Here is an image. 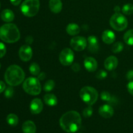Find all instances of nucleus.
<instances>
[{
	"label": "nucleus",
	"mask_w": 133,
	"mask_h": 133,
	"mask_svg": "<svg viewBox=\"0 0 133 133\" xmlns=\"http://www.w3.org/2000/svg\"><path fill=\"white\" fill-rule=\"evenodd\" d=\"M61 128L66 132H77L81 126V116L75 110L68 111L61 116L59 121Z\"/></svg>",
	"instance_id": "obj_1"
},
{
	"label": "nucleus",
	"mask_w": 133,
	"mask_h": 133,
	"mask_svg": "<svg viewBox=\"0 0 133 133\" xmlns=\"http://www.w3.org/2000/svg\"><path fill=\"white\" fill-rule=\"evenodd\" d=\"M24 79V71L18 65H11L5 71V80L11 87L19 85L23 81Z\"/></svg>",
	"instance_id": "obj_2"
},
{
	"label": "nucleus",
	"mask_w": 133,
	"mask_h": 133,
	"mask_svg": "<svg viewBox=\"0 0 133 133\" xmlns=\"http://www.w3.org/2000/svg\"><path fill=\"white\" fill-rule=\"evenodd\" d=\"M20 38V32L15 24L6 23L0 27V39L6 43H14Z\"/></svg>",
	"instance_id": "obj_3"
},
{
	"label": "nucleus",
	"mask_w": 133,
	"mask_h": 133,
	"mask_svg": "<svg viewBox=\"0 0 133 133\" xmlns=\"http://www.w3.org/2000/svg\"><path fill=\"white\" fill-rule=\"evenodd\" d=\"M80 97L83 102L88 105L96 103L98 99V92L92 87H84L81 90Z\"/></svg>",
	"instance_id": "obj_4"
},
{
	"label": "nucleus",
	"mask_w": 133,
	"mask_h": 133,
	"mask_svg": "<svg viewBox=\"0 0 133 133\" xmlns=\"http://www.w3.org/2000/svg\"><path fill=\"white\" fill-rule=\"evenodd\" d=\"M40 9L39 0H25L21 5V11L27 17L35 16Z\"/></svg>",
	"instance_id": "obj_5"
},
{
	"label": "nucleus",
	"mask_w": 133,
	"mask_h": 133,
	"mask_svg": "<svg viewBox=\"0 0 133 133\" xmlns=\"http://www.w3.org/2000/svg\"><path fill=\"white\" fill-rule=\"evenodd\" d=\"M25 92L32 96H37L41 92V84L38 79L35 77H29L23 84Z\"/></svg>",
	"instance_id": "obj_6"
},
{
	"label": "nucleus",
	"mask_w": 133,
	"mask_h": 133,
	"mask_svg": "<svg viewBox=\"0 0 133 133\" xmlns=\"http://www.w3.org/2000/svg\"><path fill=\"white\" fill-rule=\"evenodd\" d=\"M110 24L116 31H122L127 27L128 21L126 17L121 13H115L110 18Z\"/></svg>",
	"instance_id": "obj_7"
},
{
	"label": "nucleus",
	"mask_w": 133,
	"mask_h": 133,
	"mask_svg": "<svg viewBox=\"0 0 133 133\" xmlns=\"http://www.w3.org/2000/svg\"><path fill=\"white\" fill-rule=\"evenodd\" d=\"M74 60V53L70 48H65L61 52L59 55L60 62L64 66H70Z\"/></svg>",
	"instance_id": "obj_8"
},
{
	"label": "nucleus",
	"mask_w": 133,
	"mask_h": 133,
	"mask_svg": "<svg viewBox=\"0 0 133 133\" xmlns=\"http://www.w3.org/2000/svg\"><path fill=\"white\" fill-rule=\"evenodd\" d=\"M87 39L83 36H75L72 38L70 41V45L75 51H83L87 46Z\"/></svg>",
	"instance_id": "obj_9"
},
{
	"label": "nucleus",
	"mask_w": 133,
	"mask_h": 133,
	"mask_svg": "<svg viewBox=\"0 0 133 133\" xmlns=\"http://www.w3.org/2000/svg\"><path fill=\"white\" fill-rule=\"evenodd\" d=\"M32 48L29 45H23L19 48V57L22 61L27 62L32 58Z\"/></svg>",
	"instance_id": "obj_10"
},
{
	"label": "nucleus",
	"mask_w": 133,
	"mask_h": 133,
	"mask_svg": "<svg viewBox=\"0 0 133 133\" xmlns=\"http://www.w3.org/2000/svg\"><path fill=\"white\" fill-rule=\"evenodd\" d=\"M43 103L41 99L35 98L31 101L30 103V110L33 114H38L42 111Z\"/></svg>",
	"instance_id": "obj_11"
},
{
	"label": "nucleus",
	"mask_w": 133,
	"mask_h": 133,
	"mask_svg": "<svg viewBox=\"0 0 133 133\" xmlns=\"http://www.w3.org/2000/svg\"><path fill=\"white\" fill-rule=\"evenodd\" d=\"M99 113L104 118H110L114 115V110L112 107L109 104H105L100 107Z\"/></svg>",
	"instance_id": "obj_12"
},
{
	"label": "nucleus",
	"mask_w": 133,
	"mask_h": 133,
	"mask_svg": "<svg viewBox=\"0 0 133 133\" xmlns=\"http://www.w3.org/2000/svg\"><path fill=\"white\" fill-rule=\"evenodd\" d=\"M84 66L87 71L90 72H93L97 70V62L93 57H87L84 59Z\"/></svg>",
	"instance_id": "obj_13"
},
{
	"label": "nucleus",
	"mask_w": 133,
	"mask_h": 133,
	"mask_svg": "<svg viewBox=\"0 0 133 133\" xmlns=\"http://www.w3.org/2000/svg\"><path fill=\"white\" fill-rule=\"evenodd\" d=\"M118 65V60L114 56H110L105 60L104 62L105 68L109 71H112L115 70Z\"/></svg>",
	"instance_id": "obj_14"
},
{
	"label": "nucleus",
	"mask_w": 133,
	"mask_h": 133,
	"mask_svg": "<svg viewBox=\"0 0 133 133\" xmlns=\"http://www.w3.org/2000/svg\"><path fill=\"white\" fill-rule=\"evenodd\" d=\"M88 42V49L92 53H96L99 49V42L97 37L91 35L87 40Z\"/></svg>",
	"instance_id": "obj_15"
},
{
	"label": "nucleus",
	"mask_w": 133,
	"mask_h": 133,
	"mask_svg": "<svg viewBox=\"0 0 133 133\" xmlns=\"http://www.w3.org/2000/svg\"><path fill=\"white\" fill-rule=\"evenodd\" d=\"M116 39L115 34L111 30H105L102 34V40L107 44H110L114 42Z\"/></svg>",
	"instance_id": "obj_16"
},
{
	"label": "nucleus",
	"mask_w": 133,
	"mask_h": 133,
	"mask_svg": "<svg viewBox=\"0 0 133 133\" xmlns=\"http://www.w3.org/2000/svg\"><path fill=\"white\" fill-rule=\"evenodd\" d=\"M49 6L51 11L57 14L62 10V3L61 0H49Z\"/></svg>",
	"instance_id": "obj_17"
},
{
	"label": "nucleus",
	"mask_w": 133,
	"mask_h": 133,
	"mask_svg": "<svg viewBox=\"0 0 133 133\" xmlns=\"http://www.w3.org/2000/svg\"><path fill=\"white\" fill-rule=\"evenodd\" d=\"M22 131L23 133H36V125L32 121H26L23 123Z\"/></svg>",
	"instance_id": "obj_18"
},
{
	"label": "nucleus",
	"mask_w": 133,
	"mask_h": 133,
	"mask_svg": "<svg viewBox=\"0 0 133 133\" xmlns=\"http://www.w3.org/2000/svg\"><path fill=\"white\" fill-rule=\"evenodd\" d=\"M1 18L5 22H12L14 19V12L10 9H5L1 12Z\"/></svg>",
	"instance_id": "obj_19"
},
{
	"label": "nucleus",
	"mask_w": 133,
	"mask_h": 133,
	"mask_svg": "<svg viewBox=\"0 0 133 133\" xmlns=\"http://www.w3.org/2000/svg\"><path fill=\"white\" fill-rule=\"evenodd\" d=\"M81 29L77 24L74 23H69L66 27V32L71 36H75L80 32Z\"/></svg>",
	"instance_id": "obj_20"
},
{
	"label": "nucleus",
	"mask_w": 133,
	"mask_h": 133,
	"mask_svg": "<svg viewBox=\"0 0 133 133\" xmlns=\"http://www.w3.org/2000/svg\"><path fill=\"white\" fill-rule=\"evenodd\" d=\"M44 102L49 106H55L57 104L58 100L57 97L52 94H47L44 97Z\"/></svg>",
	"instance_id": "obj_21"
},
{
	"label": "nucleus",
	"mask_w": 133,
	"mask_h": 133,
	"mask_svg": "<svg viewBox=\"0 0 133 133\" xmlns=\"http://www.w3.org/2000/svg\"><path fill=\"white\" fill-rule=\"evenodd\" d=\"M101 98L103 101H107V102L111 104L116 103V101L115 97L112 96L111 94L109 92H107V91H103V92H101Z\"/></svg>",
	"instance_id": "obj_22"
},
{
	"label": "nucleus",
	"mask_w": 133,
	"mask_h": 133,
	"mask_svg": "<svg viewBox=\"0 0 133 133\" xmlns=\"http://www.w3.org/2000/svg\"><path fill=\"white\" fill-rule=\"evenodd\" d=\"M123 40L127 45H133V29L129 30L125 33Z\"/></svg>",
	"instance_id": "obj_23"
},
{
	"label": "nucleus",
	"mask_w": 133,
	"mask_h": 133,
	"mask_svg": "<svg viewBox=\"0 0 133 133\" xmlns=\"http://www.w3.org/2000/svg\"><path fill=\"white\" fill-rule=\"evenodd\" d=\"M6 122L10 126H16L18 123V118L16 114H10L6 117Z\"/></svg>",
	"instance_id": "obj_24"
},
{
	"label": "nucleus",
	"mask_w": 133,
	"mask_h": 133,
	"mask_svg": "<svg viewBox=\"0 0 133 133\" xmlns=\"http://www.w3.org/2000/svg\"><path fill=\"white\" fill-rule=\"evenodd\" d=\"M29 71L32 75H38L40 73V68L36 62H32L29 66Z\"/></svg>",
	"instance_id": "obj_25"
},
{
	"label": "nucleus",
	"mask_w": 133,
	"mask_h": 133,
	"mask_svg": "<svg viewBox=\"0 0 133 133\" xmlns=\"http://www.w3.org/2000/svg\"><path fill=\"white\" fill-rule=\"evenodd\" d=\"M122 11L125 15H131L133 14V5L131 3L125 4L122 7Z\"/></svg>",
	"instance_id": "obj_26"
},
{
	"label": "nucleus",
	"mask_w": 133,
	"mask_h": 133,
	"mask_svg": "<svg viewBox=\"0 0 133 133\" xmlns=\"http://www.w3.org/2000/svg\"><path fill=\"white\" fill-rule=\"evenodd\" d=\"M123 48H124V45H123V43L121 42H116L112 45V51L114 53H118L122 51Z\"/></svg>",
	"instance_id": "obj_27"
},
{
	"label": "nucleus",
	"mask_w": 133,
	"mask_h": 133,
	"mask_svg": "<svg viewBox=\"0 0 133 133\" xmlns=\"http://www.w3.org/2000/svg\"><path fill=\"white\" fill-rule=\"evenodd\" d=\"M55 85V82L53 80H49L45 83L44 84V90L45 92H51V90H53V88H54Z\"/></svg>",
	"instance_id": "obj_28"
},
{
	"label": "nucleus",
	"mask_w": 133,
	"mask_h": 133,
	"mask_svg": "<svg viewBox=\"0 0 133 133\" xmlns=\"http://www.w3.org/2000/svg\"><path fill=\"white\" fill-rule=\"evenodd\" d=\"M93 114V109L90 105L86 107L83 111V115L84 118H89Z\"/></svg>",
	"instance_id": "obj_29"
},
{
	"label": "nucleus",
	"mask_w": 133,
	"mask_h": 133,
	"mask_svg": "<svg viewBox=\"0 0 133 133\" xmlns=\"http://www.w3.org/2000/svg\"><path fill=\"white\" fill-rule=\"evenodd\" d=\"M13 94H14V89L11 86L5 89V96L6 98H10L12 97Z\"/></svg>",
	"instance_id": "obj_30"
},
{
	"label": "nucleus",
	"mask_w": 133,
	"mask_h": 133,
	"mask_svg": "<svg viewBox=\"0 0 133 133\" xmlns=\"http://www.w3.org/2000/svg\"><path fill=\"white\" fill-rule=\"evenodd\" d=\"M107 77V72L105 70H99L96 74V77L99 79H103Z\"/></svg>",
	"instance_id": "obj_31"
},
{
	"label": "nucleus",
	"mask_w": 133,
	"mask_h": 133,
	"mask_svg": "<svg viewBox=\"0 0 133 133\" xmlns=\"http://www.w3.org/2000/svg\"><path fill=\"white\" fill-rule=\"evenodd\" d=\"M6 52V48L3 43L0 42V58L3 57L5 55Z\"/></svg>",
	"instance_id": "obj_32"
},
{
	"label": "nucleus",
	"mask_w": 133,
	"mask_h": 133,
	"mask_svg": "<svg viewBox=\"0 0 133 133\" xmlns=\"http://www.w3.org/2000/svg\"><path fill=\"white\" fill-rule=\"evenodd\" d=\"M127 90L129 92V94H131V95L133 96V81H131L127 84Z\"/></svg>",
	"instance_id": "obj_33"
},
{
	"label": "nucleus",
	"mask_w": 133,
	"mask_h": 133,
	"mask_svg": "<svg viewBox=\"0 0 133 133\" xmlns=\"http://www.w3.org/2000/svg\"><path fill=\"white\" fill-rule=\"evenodd\" d=\"M71 69H72V70H74V71H75V72H78V71H80L81 70L80 65L77 63L73 64L72 66H71Z\"/></svg>",
	"instance_id": "obj_34"
},
{
	"label": "nucleus",
	"mask_w": 133,
	"mask_h": 133,
	"mask_svg": "<svg viewBox=\"0 0 133 133\" xmlns=\"http://www.w3.org/2000/svg\"><path fill=\"white\" fill-rule=\"evenodd\" d=\"M126 78L129 81H133V70H131L128 71V72L126 74Z\"/></svg>",
	"instance_id": "obj_35"
},
{
	"label": "nucleus",
	"mask_w": 133,
	"mask_h": 133,
	"mask_svg": "<svg viewBox=\"0 0 133 133\" xmlns=\"http://www.w3.org/2000/svg\"><path fill=\"white\" fill-rule=\"evenodd\" d=\"M6 89V85L3 81H0V94L2 93Z\"/></svg>",
	"instance_id": "obj_36"
},
{
	"label": "nucleus",
	"mask_w": 133,
	"mask_h": 133,
	"mask_svg": "<svg viewBox=\"0 0 133 133\" xmlns=\"http://www.w3.org/2000/svg\"><path fill=\"white\" fill-rule=\"evenodd\" d=\"M45 77H46V75H45V74L44 72H40V74H39V75H38V80H44V79L45 78Z\"/></svg>",
	"instance_id": "obj_37"
},
{
	"label": "nucleus",
	"mask_w": 133,
	"mask_h": 133,
	"mask_svg": "<svg viewBox=\"0 0 133 133\" xmlns=\"http://www.w3.org/2000/svg\"><path fill=\"white\" fill-rule=\"evenodd\" d=\"M10 1L13 5L18 6V5H19V4H20V3L22 2V0H10Z\"/></svg>",
	"instance_id": "obj_38"
},
{
	"label": "nucleus",
	"mask_w": 133,
	"mask_h": 133,
	"mask_svg": "<svg viewBox=\"0 0 133 133\" xmlns=\"http://www.w3.org/2000/svg\"><path fill=\"white\" fill-rule=\"evenodd\" d=\"M32 40H33V39H32V36H29L26 38V42L27 43V45H29V44H32Z\"/></svg>",
	"instance_id": "obj_39"
},
{
	"label": "nucleus",
	"mask_w": 133,
	"mask_h": 133,
	"mask_svg": "<svg viewBox=\"0 0 133 133\" xmlns=\"http://www.w3.org/2000/svg\"><path fill=\"white\" fill-rule=\"evenodd\" d=\"M114 11H115V13H120L121 9L119 6H116L114 7Z\"/></svg>",
	"instance_id": "obj_40"
},
{
	"label": "nucleus",
	"mask_w": 133,
	"mask_h": 133,
	"mask_svg": "<svg viewBox=\"0 0 133 133\" xmlns=\"http://www.w3.org/2000/svg\"><path fill=\"white\" fill-rule=\"evenodd\" d=\"M0 68H1V64H0Z\"/></svg>",
	"instance_id": "obj_41"
},
{
	"label": "nucleus",
	"mask_w": 133,
	"mask_h": 133,
	"mask_svg": "<svg viewBox=\"0 0 133 133\" xmlns=\"http://www.w3.org/2000/svg\"><path fill=\"white\" fill-rule=\"evenodd\" d=\"M0 6H1V5H0Z\"/></svg>",
	"instance_id": "obj_42"
},
{
	"label": "nucleus",
	"mask_w": 133,
	"mask_h": 133,
	"mask_svg": "<svg viewBox=\"0 0 133 133\" xmlns=\"http://www.w3.org/2000/svg\"><path fill=\"white\" fill-rule=\"evenodd\" d=\"M79 133H81V132H79Z\"/></svg>",
	"instance_id": "obj_43"
}]
</instances>
